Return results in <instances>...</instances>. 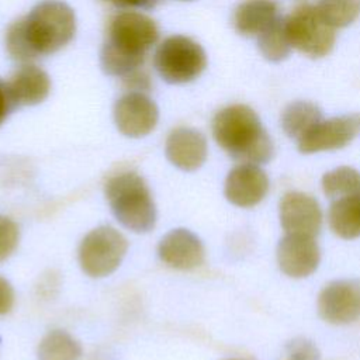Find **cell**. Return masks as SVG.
<instances>
[{
    "label": "cell",
    "mask_w": 360,
    "mask_h": 360,
    "mask_svg": "<svg viewBox=\"0 0 360 360\" xmlns=\"http://www.w3.org/2000/svg\"><path fill=\"white\" fill-rule=\"evenodd\" d=\"M76 31L73 10L60 0H44L28 15L15 20L6 32L8 55L28 63L68 45Z\"/></svg>",
    "instance_id": "cell-1"
},
{
    "label": "cell",
    "mask_w": 360,
    "mask_h": 360,
    "mask_svg": "<svg viewBox=\"0 0 360 360\" xmlns=\"http://www.w3.org/2000/svg\"><path fill=\"white\" fill-rule=\"evenodd\" d=\"M159 28L146 14L122 11L110 21L101 48V68L111 76H127L142 68L148 51L156 44Z\"/></svg>",
    "instance_id": "cell-2"
},
{
    "label": "cell",
    "mask_w": 360,
    "mask_h": 360,
    "mask_svg": "<svg viewBox=\"0 0 360 360\" xmlns=\"http://www.w3.org/2000/svg\"><path fill=\"white\" fill-rule=\"evenodd\" d=\"M217 143L240 163L260 165L273 158V141L263 128L257 114L245 104L219 110L212 120Z\"/></svg>",
    "instance_id": "cell-3"
},
{
    "label": "cell",
    "mask_w": 360,
    "mask_h": 360,
    "mask_svg": "<svg viewBox=\"0 0 360 360\" xmlns=\"http://www.w3.org/2000/svg\"><path fill=\"white\" fill-rule=\"evenodd\" d=\"M115 218L129 231L149 232L156 224V205L143 177L135 172L111 176L104 186Z\"/></svg>",
    "instance_id": "cell-4"
},
{
    "label": "cell",
    "mask_w": 360,
    "mask_h": 360,
    "mask_svg": "<svg viewBox=\"0 0 360 360\" xmlns=\"http://www.w3.org/2000/svg\"><path fill=\"white\" fill-rule=\"evenodd\" d=\"M207 66L202 46L184 35L167 37L155 52V68L170 84L188 83L197 79Z\"/></svg>",
    "instance_id": "cell-5"
},
{
    "label": "cell",
    "mask_w": 360,
    "mask_h": 360,
    "mask_svg": "<svg viewBox=\"0 0 360 360\" xmlns=\"http://www.w3.org/2000/svg\"><path fill=\"white\" fill-rule=\"evenodd\" d=\"M127 250L128 240L120 231L108 225L97 226L80 242L79 264L90 277H105L118 269Z\"/></svg>",
    "instance_id": "cell-6"
},
{
    "label": "cell",
    "mask_w": 360,
    "mask_h": 360,
    "mask_svg": "<svg viewBox=\"0 0 360 360\" xmlns=\"http://www.w3.org/2000/svg\"><path fill=\"white\" fill-rule=\"evenodd\" d=\"M285 30L291 46L309 58H322L335 45V28L322 18L316 6H298L285 17Z\"/></svg>",
    "instance_id": "cell-7"
},
{
    "label": "cell",
    "mask_w": 360,
    "mask_h": 360,
    "mask_svg": "<svg viewBox=\"0 0 360 360\" xmlns=\"http://www.w3.org/2000/svg\"><path fill=\"white\" fill-rule=\"evenodd\" d=\"M318 312L329 323L343 325L360 318V280H335L318 297Z\"/></svg>",
    "instance_id": "cell-8"
},
{
    "label": "cell",
    "mask_w": 360,
    "mask_h": 360,
    "mask_svg": "<svg viewBox=\"0 0 360 360\" xmlns=\"http://www.w3.org/2000/svg\"><path fill=\"white\" fill-rule=\"evenodd\" d=\"M159 120L155 101L141 91H129L117 100L114 121L121 134L129 138H141L153 131Z\"/></svg>",
    "instance_id": "cell-9"
},
{
    "label": "cell",
    "mask_w": 360,
    "mask_h": 360,
    "mask_svg": "<svg viewBox=\"0 0 360 360\" xmlns=\"http://www.w3.org/2000/svg\"><path fill=\"white\" fill-rule=\"evenodd\" d=\"M280 222L285 233L316 236L322 226V210L318 201L301 191H288L278 205Z\"/></svg>",
    "instance_id": "cell-10"
},
{
    "label": "cell",
    "mask_w": 360,
    "mask_h": 360,
    "mask_svg": "<svg viewBox=\"0 0 360 360\" xmlns=\"http://www.w3.org/2000/svg\"><path fill=\"white\" fill-rule=\"evenodd\" d=\"M359 131V114L333 117L326 121L321 120L307 135L298 141V149L301 153L340 149L350 143Z\"/></svg>",
    "instance_id": "cell-11"
},
{
    "label": "cell",
    "mask_w": 360,
    "mask_h": 360,
    "mask_svg": "<svg viewBox=\"0 0 360 360\" xmlns=\"http://www.w3.org/2000/svg\"><path fill=\"white\" fill-rule=\"evenodd\" d=\"M321 260V250L312 236L285 233L277 245V263L284 274L302 278L312 274Z\"/></svg>",
    "instance_id": "cell-12"
},
{
    "label": "cell",
    "mask_w": 360,
    "mask_h": 360,
    "mask_svg": "<svg viewBox=\"0 0 360 360\" xmlns=\"http://www.w3.org/2000/svg\"><path fill=\"white\" fill-rule=\"evenodd\" d=\"M269 179L266 173L253 163H240L235 166L225 180V197L238 207H253L267 194Z\"/></svg>",
    "instance_id": "cell-13"
},
{
    "label": "cell",
    "mask_w": 360,
    "mask_h": 360,
    "mask_svg": "<svg viewBox=\"0 0 360 360\" xmlns=\"http://www.w3.org/2000/svg\"><path fill=\"white\" fill-rule=\"evenodd\" d=\"M158 255L169 267L193 270L204 263L205 249L195 233L186 228H177L160 239Z\"/></svg>",
    "instance_id": "cell-14"
},
{
    "label": "cell",
    "mask_w": 360,
    "mask_h": 360,
    "mask_svg": "<svg viewBox=\"0 0 360 360\" xmlns=\"http://www.w3.org/2000/svg\"><path fill=\"white\" fill-rule=\"evenodd\" d=\"M166 156L179 169L186 172L197 170L207 159V139L205 136L187 127L173 129L166 139Z\"/></svg>",
    "instance_id": "cell-15"
},
{
    "label": "cell",
    "mask_w": 360,
    "mask_h": 360,
    "mask_svg": "<svg viewBox=\"0 0 360 360\" xmlns=\"http://www.w3.org/2000/svg\"><path fill=\"white\" fill-rule=\"evenodd\" d=\"M8 87L17 107L35 105L48 97L51 91V79L39 66L25 63L14 72L8 82Z\"/></svg>",
    "instance_id": "cell-16"
},
{
    "label": "cell",
    "mask_w": 360,
    "mask_h": 360,
    "mask_svg": "<svg viewBox=\"0 0 360 360\" xmlns=\"http://www.w3.org/2000/svg\"><path fill=\"white\" fill-rule=\"evenodd\" d=\"M274 0H243L233 11V27L243 37H259L278 18Z\"/></svg>",
    "instance_id": "cell-17"
},
{
    "label": "cell",
    "mask_w": 360,
    "mask_h": 360,
    "mask_svg": "<svg viewBox=\"0 0 360 360\" xmlns=\"http://www.w3.org/2000/svg\"><path fill=\"white\" fill-rule=\"evenodd\" d=\"M330 229L343 239L360 236V193L333 200L328 214Z\"/></svg>",
    "instance_id": "cell-18"
},
{
    "label": "cell",
    "mask_w": 360,
    "mask_h": 360,
    "mask_svg": "<svg viewBox=\"0 0 360 360\" xmlns=\"http://www.w3.org/2000/svg\"><path fill=\"white\" fill-rule=\"evenodd\" d=\"M322 120L321 110L309 101H294L283 111L281 127L284 132L300 141Z\"/></svg>",
    "instance_id": "cell-19"
},
{
    "label": "cell",
    "mask_w": 360,
    "mask_h": 360,
    "mask_svg": "<svg viewBox=\"0 0 360 360\" xmlns=\"http://www.w3.org/2000/svg\"><path fill=\"white\" fill-rule=\"evenodd\" d=\"M80 343L66 330L48 332L38 345V360H82Z\"/></svg>",
    "instance_id": "cell-20"
},
{
    "label": "cell",
    "mask_w": 360,
    "mask_h": 360,
    "mask_svg": "<svg viewBox=\"0 0 360 360\" xmlns=\"http://www.w3.org/2000/svg\"><path fill=\"white\" fill-rule=\"evenodd\" d=\"M259 51L269 62L284 60L290 51L291 44L285 30V18L278 17L269 28L259 35Z\"/></svg>",
    "instance_id": "cell-21"
},
{
    "label": "cell",
    "mask_w": 360,
    "mask_h": 360,
    "mask_svg": "<svg viewBox=\"0 0 360 360\" xmlns=\"http://www.w3.org/2000/svg\"><path fill=\"white\" fill-rule=\"evenodd\" d=\"M322 190L332 198H340L360 193V172L349 166L336 167L322 177Z\"/></svg>",
    "instance_id": "cell-22"
},
{
    "label": "cell",
    "mask_w": 360,
    "mask_h": 360,
    "mask_svg": "<svg viewBox=\"0 0 360 360\" xmlns=\"http://www.w3.org/2000/svg\"><path fill=\"white\" fill-rule=\"evenodd\" d=\"M316 8L329 25L343 28L359 17L360 0H319Z\"/></svg>",
    "instance_id": "cell-23"
},
{
    "label": "cell",
    "mask_w": 360,
    "mask_h": 360,
    "mask_svg": "<svg viewBox=\"0 0 360 360\" xmlns=\"http://www.w3.org/2000/svg\"><path fill=\"white\" fill-rule=\"evenodd\" d=\"M18 225L8 217L0 215V262L8 259L18 246Z\"/></svg>",
    "instance_id": "cell-24"
},
{
    "label": "cell",
    "mask_w": 360,
    "mask_h": 360,
    "mask_svg": "<svg viewBox=\"0 0 360 360\" xmlns=\"http://www.w3.org/2000/svg\"><path fill=\"white\" fill-rule=\"evenodd\" d=\"M285 360H321V353L311 340L297 338L287 343Z\"/></svg>",
    "instance_id": "cell-25"
},
{
    "label": "cell",
    "mask_w": 360,
    "mask_h": 360,
    "mask_svg": "<svg viewBox=\"0 0 360 360\" xmlns=\"http://www.w3.org/2000/svg\"><path fill=\"white\" fill-rule=\"evenodd\" d=\"M124 79V84L128 90L131 91H148L150 89V80H149V75L142 70V68L128 73L127 76L122 77Z\"/></svg>",
    "instance_id": "cell-26"
},
{
    "label": "cell",
    "mask_w": 360,
    "mask_h": 360,
    "mask_svg": "<svg viewBox=\"0 0 360 360\" xmlns=\"http://www.w3.org/2000/svg\"><path fill=\"white\" fill-rule=\"evenodd\" d=\"M17 107L13 96H11V91H10V87H8V83H4L1 79H0V125L3 124V121L8 117V114Z\"/></svg>",
    "instance_id": "cell-27"
},
{
    "label": "cell",
    "mask_w": 360,
    "mask_h": 360,
    "mask_svg": "<svg viewBox=\"0 0 360 360\" xmlns=\"http://www.w3.org/2000/svg\"><path fill=\"white\" fill-rule=\"evenodd\" d=\"M14 288L13 285L0 276V315H4L11 311L14 305Z\"/></svg>",
    "instance_id": "cell-28"
},
{
    "label": "cell",
    "mask_w": 360,
    "mask_h": 360,
    "mask_svg": "<svg viewBox=\"0 0 360 360\" xmlns=\"http://www.w3.org/2000/svg\"><path fill=\"white\" fill-rule=\"evenodd\" d=\"M117 7H141V8H152L159 0H104Z\"/></svg>",
    "instance_id": "cell-29"
},
{
    "label": "cell",
    "mask_w": 360,
    "mask_h": 360,
    "mask_svg": "<svg viewBox=\"0 0 360 360\" xmlns=\"http://www.w3.org/2000/svg\"><path fill=\"white\" fill-rule=\"evenodd\" d=\"M225 360H242V359H225Z\"/></svg>",
    "instance_id": "cell-30"
}]
</instances>
